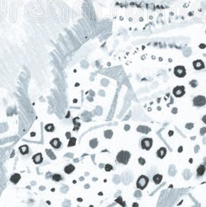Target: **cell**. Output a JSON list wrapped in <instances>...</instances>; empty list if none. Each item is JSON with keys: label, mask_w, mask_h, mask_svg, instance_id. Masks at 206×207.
I'll return each mask as SVG.
<instances>
[{"label": "cell", "mask_w": 206, "mask_h": 207, "mask_svg": "<svg viewBox=\"0 0 206 207\" xmlns=\"http://www.w3.org/2000/svg\"><path fill=\"white\" fill-rule=\"evenodd\" d=\"M131 158V154L127 151H121L118 153L116 156V161L118 163L126 165Z\"/></svg>", "instance_id": "cell-1"}, {"label": "cell", "mask_w": 206, "mask_h": 207, "mask_svg": "<svg viewBox=\"0 0 206 207\" xmlns=\"http://www.w3.org/2000/svg\"><path fill=\"white\" fill-rule=\"evenodd\" d=\"M148 183H149V178L146 175H140L137 182V187L140 190H143L147 186Z\"/></svg>", "instance_id": "cell-2"}, {"label": "cell", "mask_w": 206, "mask_h": 207, "mask_svg": "<svg viewBox=\"0 0 206 207\" xmlns=\"http://www.w3.org/2000/svg\"><path fill=\"white\" fill-rule=\"evenodd\" d=\"M193 104L197 107L203 106L206 104V98L203 95H198L193 99Z\"/></svg>", "instance_id": "cell-3"}, {"label": "cell", "mask_w": 206, "mask_h": 207, "mask_svg": "<svg viewBox=\"0 0 206 207\" xmlns=\"http://www.w3.org/2000/svg\"><path fill=\"white\" fill-rule=\"evenodd\" d=\"M153 146V139L152 138H144L141 140V147L143 150L149 151L151 149V147Z\"/></svg>", "instance_id": "cell-4"}, {"label": "cell", "mask_w": 206, "mask_h": 207, "mask_svg": "<svg viewBox=\"0 0 206 207\" xmlns=\"http://www.w3.org/2000/svg\"><path fill=\"white\" fill-rule=\"evenodd\" d=\"M173 73L177 78H184L186 75V69L184 66L179 65L174 68Z\"/></svg>", "instance_id": "cell-5"}, {"label": "cell", "mask_w": 206, "mask_h": 207, "mask_svg": "<svg viewBox=\"0 0 206 207\" xmlns=\"http://www.w3.org/2000/svg\"><path fill=\"white\" fill-rule=\"evenodd\" d=\"M173 94L177 98L182 97L185 94V88L184 86H177L173 89Z\"/></svg>", "instance_id": "cell-6"}, {"label": "cell", "mask_w": 206, "mask_h": 207, "mask_svg": "<svg viewBox=\"0 0 206 207\" xmlns=\"http://www.w3.org/2000/svg\"><path fill=\"white\" fill-rule=\"evenodd\" d=\"M32 160H33L34 163L35 165H40L43 162V154L41 153H36V154H34L33 156Z\"/></svg>", "instance_id": "cell-7"}, {"label": "cell", "mask_w": 206, "mask_h": 207, "mask_svg": "<svg viewBox=\"0 0 206 207\" xmlns=\"http://www.w3.org/2000/svg\"><path fill=\"white\" fill-rule=\"evenodd\" d=\"M50 146L55 148V149H59V148L61 147V141L60 140L59 138H54L50 141Z\"/></svg>", "instance_id": "cell-8"}, {"label": "cell", "mask_w": 206, "mask_h": 207, "mask_svg": "<svg viewBox=\"0 0 206 207\" xmlns=\"http://www.w3.org/2000/svg\"><path fill=\"white\" fill-rule=\"evenodd\" d=\"M193 67L197 71L202 70L205 68V64L202 60H196L193 62Z\"/></svg>", "instance_id": "cell-9"}, {"label": "cell", "mask_w": 206, "mask_h": 207, "mask_svg": "<svg viewBox=\"0 0 206 207\" xmlns=\"http://www.w3.org/2000/svg\"><path fill=\"white\" fill-rule=\"evenodd\" d=\"M137 130L139 133H145V134H147V133H149L150 131H151V129L150 127H148L146 126H142V125H140V126H138V127L137 128Z\"/></svg>", "instance_id": "cell-10"}, {"label": "cell", "mask_w": 206, "mask_h": 207, "mask_svg": "<svg viewBox=\"0 0 206 207\" xmlns=\"http://www.w3.org/2000/svg\"><path fill=\"white\" fill-rule=\"evenodd\" d=\"M20 179H21V175L19 173H15V174H12V175L10 177V182H12V183H13V184H15V185H16L19 182H20Z\"/></svg>", "instance_id": "cell-11"}, {"label": "cell", "mask_w": 206, "mask_h": 207, "mask_svg": "<svg viewBox=\"0 0 206 207\" xmlns=\"http://www.w3.org/2000/svg\"><path fill=\"white\" fill-rule=\"evenodd\" d=\"M205 171H206V167L204 165H200L197 168V175L198 177L204 175Z\"/></svg>", "instance_id": "cell-12"}, {"label": "cell", "mask_w": 206, "mask_h": 207, "mask_svg": "<svg viewBox=\"0 0 206 207\" xmlns=\"http://www.w3.org/2000/svg\"><path fill=\"white\" fill-rule=\"evenodd\" d=\"M157 154L159 158L163 159L167 154V149L164 147H160V149H158V151H157Z\"/></svg>", "instance_id": "cell-13"}, {"label": "cell", "mask_w": 206, "mask_h": 207, "mask_svg": "<svg viewBox=\"0 0 206 207\" xmlns=\"http://www.w3.org/2000/svg\"><path fill=\"white\" fill-rule=\"evenodd\" d=\"M19 151H20V154H23V155H26V154H27L30 151L29 150V146L27 145V144H25V145H22L20 146V147H19Z\"/></svg>", "instance_id": "cell-14"}, {"label": "cell", "mask_w": 206, "mask_h": 207, "mask_svg": "<svg viewBox=\"0 0 206 207\" xmlns=\"http://www.w3.org/2000/svg\"><path fill=\"white\" fill-rule=\"evenodd\" d=\"M162 179H163V175L162 174H157L153 177V182L155 183L156 185L160 184V182H162Z\"/></svg>", "instance_id": "cell-15"}, {"label": "cell", "mask_w": 206, "mask_h": 207, "mask_svg": "<svg viewBox=\"0 0 206 207\" xmlns=\"http://www.w3.org/2000/svg\"><path fill=\"white\" fill-rule=\"evenodd\" d=\"M74 170H75V167L73 165H68L65 166V167H64V172L68 174H71Z\"/></svg>", "instance_id": "cell-16"}, {"label": "cell", "mask_w": 206, "mask_h": 207, "mask_svg": "<svg viewBox=\"0 0 206 207\" xmlns=\"http://www.w3.org/2000/svg\"><path fill=\"white\" fill-rule=\"evenodd\" d=\"M44 130H46L47 132H50V133H52L55 130V127H54V125L53 124H47L46 126H44Z\"/></svg>", "instance_id": "cell-17"}, {"label": "cell", "mask_w": 206, "mask_h": 207, "mask_svg": "<svg viewBox=\"0 0 206 207\" xmlns=\"http://www.w3.org/2000/svg\"><path fill=\"white\" fill-rule=\"evenodd\" d=\"M98 144H99V142H98L97 138H94V139L90 140V142H89V145H90V147H91L92 148L97 147Z\"/></svg>", "instance_id": "cell-18"}, {"label": "cell", "mask_w": 206, "mask_h": 207, "mask_svg": "<svg viewBox=\"0 0 206 207\" xmlns=\"http://www.w3.org/2000/svg\"><path fill=\"white\" fill-rule=\"evenodd\" d=\"M62 179H63V178L60 174H54L52 175V180L54 181V182H60V181H61Z\"/></svg>", "instance_id": "cell-19"}, {"label": "cell", "mask_w": 206, "mask_h": 207, "mask_svg": "<svg viewBox=\"0 0 206 207\" xmlns=\"http://www.w3.org/2000/svg\"><path fill=\"white\" fill-rule=\"evenodd\" d=\"M113 136V131L111 130H107L104 132V137L106 139H111Z\"/></svg>", "instance_id": "cell-20"}, {"label": "cell", "mask_w": 206, "mask_h": 207, "mask_svg": "<svg viewBox=\"0 0 206 207\" xmlns=\"http://www.w3.org/2000/svg\"><path fill=\"white\" fill-rule=\"evenodd\" d=\"M76 140H77V139H76L75 137H70V138L69 139V143H68V147H74V146H75V144H76Z\"/></svg>", "instance_id": "cell-21"}, {"label": "cell", "mask_w": 206, "mask_h": 207, "mask_svg": "<svg viewBox=\"0 0 206 207\" xmlns=\"http://www.w3.org/2000/svg\"><path fill=\"white\" fill-rule=\"evenodd\" d=\"M113 169V167L111 165H105V170L106 171H111Z\"/></svg>", "instance_id": "cell-22"}, {"label": "cell", "mask_w": 206, "mask_h": 207, "mask_svg": "<svg viewBox=\"0 0 206 207\" xmlns=\"http://www.w3.org/2000/svg\"><path fill=\"white\" fill-rule=\"evenodd\" d=\"M190 85H191L193 88H195V87L198 85V82H197V81H195V80H193V81H191V82H190Z\"/></svg>", "instance_id": "cell-23"}, {"label": "cell", "mask_w": 206, "mask_h": 207, "mask_svg": "<svg viewBox=\"0 0 206 207\" xmlns=\"http://www.w3.org/2000/svg\"><path fill=\"white\" fill-rule=\"evenodd\" d=\"M139 165H144L145 163H146V161H145V159L143 158H139Z\"/></svg>", "instance_id": "cell-24"}, {"label": "cell", "mask_w": 206, "mask_h": 207, "mask_svg": "<svg viewBox=\"0 0 206 207\" xmlns=\"http://www.w3.org/2000/svg\"><path fill=\"white\" fill-rule=\"evenodd\" d=\"M185 127L187 129H188V130H191V129H192L193 127H194V124H187L185 125Z\"/></svg>", "instance_id": "cell-25"}, {"label": "cell", "mask_w": 206, "mask_h": 207, "mask_svg": "<svg viewBox=\"0 0 206 207\" xmlns=\"http://www.w3.org/2000/svg\"><path fill=\"white\" fill-rule=\"evenodd\" d=\"M205 133H206V128L203 127V128H202V130H200V134L201 135H204Z\"/></svg>", "instance_id": "cell-26"}, {"label": "cell", "mask_w": 206, "mask_h": 207, "mask_svg": "<svg viewBox=\"0 0 206 207\" xmlns=\"http://www.w3.org/2000/svg\"><path fill=\"white\" fill-rule=\"evenodd\" d=\"M202 121L203 123H205V124H206V115H205L203 117H202Z\"/></svg>", "instance_id": "cell-27"}, {"label": "cell", "mask_w": 206, "mask_h": 207, "mask_svg": "<svg viewBox=\"0 0 206 207\" xmlns=\"http://www.w3.org/2000/svg\"><path fill=\"white\" fill-rule=\"evenodd\" d=\"M129 129H130V126H125V130H128Z\"/></svg>", "instance_id": "cell-28"}, {"label": "cell", "mask_w": 206, "mask_h": 207, "mask_svg": "<svg viewBox=\"0 0 206 207\" xmlns=\"http://www.w3.org/2000/svg\"><path fill=\"white\" fill-rule=\"evenodd\" d=\"M176 111H177V109L175 108V109H173V112H172V113H177V112H176Z\"/></svg>", "instance_id": "cell-29"}]
</instances>
